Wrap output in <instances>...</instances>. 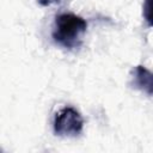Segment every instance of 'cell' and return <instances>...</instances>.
Returning <instances> with one entry per match:
<instances>
[{
  "label": "cell",
  "instance_id": "7a4b0ae2",
  "mask_svg": "<svg viewBox=\"0 0 153 153\" xmlns=\"http://www.w3.org/2000/svg\"><path fill=\"white\" fill-rule=\"evenodd\" d=\"M53 130L56 136L76 137L84 130V118L75 108L65 106L55 114Z\"/></svg>",
  "mask_w": 153,
  "mask_h": 153
},
{
  "label": "cell",
  "instance_id": "277c9868",
  "mask_svg": "<svg viewBox=\"0 0 153 153\" xmlns=\"http://www.w3.org/2000/svg\"><path fill=\"white\" fill-rule=\"evenodd\" d=\"M143 11L147 13L146 16H145V19L148 22V25H151V14H149V12H151V0H146L145 1V5H143Z\"/></svg>",
  "mask_w": 153,
  "mask_h": 153
},
{
  "label": "cell",
  "instance_id": "3957f363",
  "mask_svg": "<svg viewBox=\"0 0 153 153\" xmlns=\"http://www.w3.org/2000/svg\"><path fill=\"white\" fill-rule=\"evenodd\" d=\"M129 85L139 91L145 92L147 96H152V73L145 68L143 66H136L133 68L130 74V82Z\"/></svg>",
  "mask_w": 153,
  "mask_h": 153
},
{
  "label": "cell",
  "instance_id": "5b68a950",
  "mask_svg": "<svg viewBox=\"0 0 153 153\" xmlns=\"http://www.w3.org/2000/svg\"><path fill=\"white\" fill-rule=\"evenodd\" d=\"M62 0H37V2L41 5V6H50V5H54V4H60Z\"/></svg>",
  "mask_w": 153,
  "mask_h": 153
},
{
  "label": "cell",
  "instance_id": "6da1fadb",
  "mask_svg": "<svg viewBox=\"0 0 153 153\" xmlns=\"http://www.w3.org/2000/svg\"><path fill=\"white\" fill-rule=\"evenodd\" d=\"M86 20L75 13L65 12L55 17L51 37L56 44L66 49L79 48L82 43V37L86 33Z\"/></svg>",
  "mask_w": 153,
  "mask_h": 153
}]
</instances>
